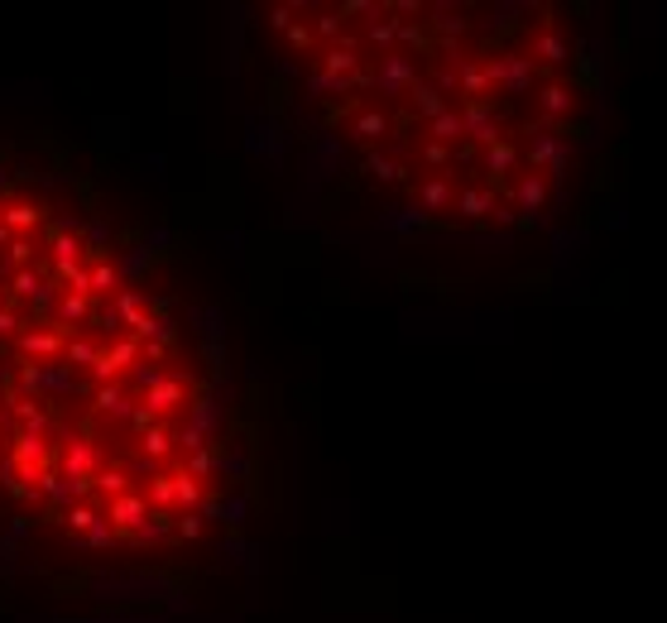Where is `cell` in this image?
<instances>
[{
	"label": "cell",
	"mask_w": 667,
	"mask_h": 623,
	"mask_svg": "<svg viewBox=\"0 0 667 623\" xmlns=\"http://www.w3.org/2000/svg\"><path fill=\"white\" fill-rule=\"evenodd\" d=\"M39 393H44V365L25 360V365H20V399H34V403H39Z\"/></svg>",
	"instance_id": "obj_37"
},
{
	"label": "cell",
	"mask_w": 667,
	"mask_h": 623,
	"mask_svg": "<svg viewBox=\"0 0 667 623\" xmlns=\"http://www.w3.org/2000/svg\"><path fill=\"white\" fill-rule=\"evenodd\" d=\"M337 15H380V5H370V0H346Z\"/></svg>",
	"instance_id": "obj_54"
},
{
	"label": "cell",
	"mask_w": 667,
	"mask_h": 623,
	"mask_svg": "<svg viewBox=\"0 0 667 623\" xmlns=\"http://www.w3.org/2000/svg\"><path fill=\"white\" fill-rule=\"evenodd\" d=\"M39 221H44V212L34 202H5V206H0V225H5L10 235H29Z\"/></svg>",
	"instance_id": "obj_18"
},
{
	"label": "cell",
	"mask_w": 667,
	"mask_h": 623,
	"mask_svg": "<svg viewBox=\"0 0 667 623\" xmlns=\"http://www.w3.org/2000/svg\"><path fill=\"white\" fill-rule=\"evenodd\" d=\"M91 523H97V508H91V504H72V508H63V527H68V533H87V527Z\"/></svg>",
	"instance_id": "obj_38"
},
{
	"label": "cell",
	"mask_w": 667,
	"mask_h": 623,
	"mask_svg": "<svg viewBox=\"0 0 667 623\" xmlns=\"http://www.w3.org/2000/svg\"><path fill=\"white\" fill-rule=\"evenodd\" d=\"M188 393H193V384L182 379V374H163V379L154 384V389H144V412H150L154 422H163L169 412H178L182 403H188Z\"/></svg>",
	"instance_id": "obj_6"
},
{
	"label": "cell",
	"mask_w": 667,
	"mask_h": 623,
	"mask_svg": "<svg viewBox=\"0 0 667 623\" xmlns=\"http://www.w3.org/2000/svg\"><path fill=\"white\" fill-rule=\"evenodd\" d=\"M0 244H10V231H5V225H0Z\"/></svg>",
	"instance_id": "obj_58"
},
{
	"label": "cell",
	"mask_w": 667,
	"mask_h": 623,
	"mask_svg": "<svg viewBox=\"0 0 667 623\" xmlns=\"http://www.w3.org/2000/svg\"><path fill=\"white\" fill-rule=\"evenodd\" d=\"M150 508H159V514L173 508V475H154L150 480Z\"/></svg>",
	"instance_id": "obj_40"
},
{
	"label": "cell",
	"mask_w": 667,
	"mask_h": 623,
	"mask_svg": "<svg viewBox=\"0 0 667 623\" xmlns=\"http://www.w3.org/2000/svg\"><path fill=\"white\" fill-rule=\"evenodd\" d=\"M365 173L375 178V182H403V173H409V168H403L399 159L380 154V149H370V154H365Z\"/></svg>",
	"instance_id": "obj_27"
},
{
	"label": "cell",
	"mask_w": 667,
	"mask_h": 623,
	"mask_svg": "<svg viewBox=\"0 0 667 623\" xmlns=\"http://www.w3.org/2000/svg\"><path fill=\"white\" fill-rule=\"evenodd\" d=\"M543 202H547V178H538V173H524L514 182V206L524 216H538L543 212Z\"/></svg>",
	"instance_id": "obj_17"
},
{
	"label": "cell",
	"mask_w": 667,
	"mask_h": 623,
	"mask_svg": "<svg viewBox=\"0 0 667 623\" xmlns=\"http://www.w3.org/2000/svg\"><path fill=\"white\" fill-rule=\"evenodd\" d=\"M428 15H433L428 25L442 34V39H456V34H466V29H471V20H466V15H461V10H452V5H433Z\"/></svg>",
	"instance_id": "obj_29"
},
{
	"label": "cell",
	"mask_w": 667,
	"mask_h": 623,
	"mask_svg": "<svg viewBox=\"0 0 667 623\" xmlns=\"http://www.w3.org/2000/svg\"><path fill=\"white\" fill-rule=\"evenodd\" d=\"M485 91H490V82H485L480 58H461L456 63V97L461 101H485Z\"/></svg>",
	"instance_id": "obj_16"
},
{
	"label": "cell",
	"mask_w": 667,
	"mask_h": 623,
	"mask_svg": "<svg viewBox=\"0 0 667 623\" xmlns=\"http://www.w3.org/2000/svg\"><path fill=\"white\" fill-rule=\"evenodd\" d=\"M150 514H154V508H150V499L130 489V494H120V499H110V504H106V514H101V518L110 523V533H130V537H135Z\"/></svg>",
	"instance_id": "obj_10"
},
{
	"label": "cell",
	"mask_w": 667,
	"mask_h": 623,
	"mask_svg": "<svg viewBox=\"0 0 667 623\" xmlns=\"http://www.w3.org/2000/svg\"><path fill=\"white\" fill-rule=\"evenodd\" d=\"M169 527H173V514H159V508H154V514L144 518V527L135 533V542H159L163 533H169Z\"/></svg>",
	"instance_id": "obj_41"
},
{
	"label": "cell",
	"mask_w": 667,
	"mask_h": 623,
	"mask_svg": "<svg viewBox=\"0 0 667 623\" xmlns=\"http://www.w3.org/2000/svg\"><path fill=\"white\" fill-rule=\"evenodd\" d=\"M91 412H97V418H130L135 403H130V393L120 384H97L91 389Z\"/></svg>",
	"instance_id": "obj_14"
},
{
	"label": "cell",
	"mask_w": 667,
	"mask_h": 623,
	"mask_svg": "<svg viewBox=\"0 0 667 623\" xmlns=\"http://www.w3.org/2000/svg\"><path fill=\"white\" fill-rule=\"evenodd\" d=\"M318 72H327V78H346V82H356V87H370V72L360 67V48L356 44H331L327 53H322V67Z\"/></svg>",
	"instance_id": "obj_11"
},
{
	"label": "cell",
	"mask_w": 667,
	"mask_h": 623,
	"mask_svg": "<svg viewBox=\"0 0 667 623\" xmlns=\"http://www.w3.org/2000/svg\"><path fill=\"white\" fill-rule=\"evenodd\" d=\"M528 173H538V178H547V182H558L562 173H567V159H571V144L562 140V135H547V125H538V130H528Z\"/></svg>",
	"instance_id": "obj_2"
},
{
	"label": "cell",
	"mask_w": 667,
	"mask_h": 623,
	"mask_svg": "<svg viewBox=\"0 0 667 623\" xmlns=\"http://www.w3.org/2000/svg\"><path fill=\"white\" fill-rule=\"evenodd\" d=\"M29 322H25V317L20 312H15V307H0V336H10V341H15V336H20Z\"/></svg>",
	"instance_id": "obj_46"
},
{
	"label": "cell",
	"mask_w": 667,
	"mask_h": 623,
	"mask_svg": "<svg viewBox=\"0 0 667 623\" xmlns=\"http://www.w3.org/2000/svg\"><path fill=\"white\" fill-rule=\"evenodd\" d=\"M538 110H543V125L571 120V110H577V91H571L567 82H547V87L538 91Z\"/></svg>",
	"instance_id": "obj_13"
},
{
	"label": "cell",
	"mask_w": 667,
	"mask_h": 623,
	"mask_svg": "<svg viewBox=\"0 0 667 623\" xmlns=\"http://www.w3.org/2000/svg\"><path fill=\"white\" fill-rule=\"evenodd\" d=\"M140 355H144V346L135 341V336H116L110 346L97 350L91 379H97V384H120V374H125V369H135V365H140Z\"/></svg>",
	"instance_id": "obj_3"
},
{
	"label": "cell",
	"mask_w": 667,
	"mask_h": 623,
	"mask_svg": "<svg viewBox=\"0 0 667 623\" xmlns=\"http://www.w3.org/2000/svg\"><path fill=\"white\" fill-rule=\"evenodd\" d=\"M15 302H48L53 297V288H44V283H39V274H34V269H15L10 274V288H5Z\"/></svg>",
	"instance_id": "obj_20"
},
{
	"label": "cell",
	"mask_w": 667,
	"mask_h": 623,
	"mask_svg": "<svg viewBox=\"0 0 667 623\" xmlns=\"http://www.w3.org/2000/svg\"><path fill=\"white\" fill-rule=\"evenodd\" d=\"M97 350H101V346H91V341H68V346H63V365L91 369V365H97Z\"/></svg>",
	"instance_id": "obj_39"
},
{
	"label": "cell",
	"mask_w": 667,
	"mask_h": 623,
	"mask_svg": "<svg viewBox=\"0 0 667 623\" xmlns=\"http://www.w3.org/2000/svg\"><path fill=\"white\" fill-rule=\"evenodd\" d=\"M518 163V149L509 144V140H495L490 149H485V173H495V178H505L509 168Z\"/></svg>",
	"instance_id": "obj_32"
},
{
	"label": "cell",
	"mask_w": 667,
	"mask_h": 623,
	"mask_svg": "<svg viewBox=\"0 0 667 623\" xmlns=\"http://www.w3.org/2000/svg\"><path fill=\"white\" fill-rule=\"evenodd\" d=\"M528 58H533V67H562V63H571V44L543 25L538 34H533V44H528Z\"/></svg>",
	"instance_id": "obj_12"
},
{
	"label": "cell",
	"mask_w": 667,
	"mask_h": 623,
	"mask_svg": "<svg viewBox=\"0 0 667 623\" xmlns=\"http://www.w3.org/2000/svg\"><path fill=\"white\" fill-rule=\"evenodd\" d=\"M212 465H216V456H212L207 446H202V451H188V475H193V480H207Z\"/></svg>",
	"instance_id": "obj_45"
},
{
	"label": "cell",
	"mask_w": 667,
	"mask_h": 623,
	"mask_svg": "<svg viewBox=\"0 0 667 623\" xmlns=\"http://www.w3.org/2000/svg\"><path fill=\"white\" fill-rule=\"evenodd\" d=\"M5 250H10V264H15V269H34V244H29L25 235H10Z\"/></svg>",
	"instance_id": "obj_42"
},
{
	"label": "cell",
	"mask_w": 667,
	"mask_h": 623,
	"mask_svg": "<svg viewBox=\"0 0 667 623\" xmlns=\"http://www.w3.org/2000/svg\"><path fill=\"white\" fill-rule=\"evenodd\" d=\"M312 97H350L356 91V82H346V78H327V72H312Z\"/></svg>",
	"instance_id": "obj_36"
},
{
	"label": "cell",
	"mask_w": 667,
	"mask_h": 623,
	"mask_svg": "<svg viewBox=\"0 0 667 623\" xmlns=\"http://www.w3.org/2000/svg\"><path fill=\"white\" fill-rule=\"evenodd\" d=\"M173 504H178V508H188V514L207 508V484L193 480L188 470H178V475H173Z\"/></svg>",
	"instance_id": "obj_21"
},
{
	"label": "cell",
	"mask_w": 667,
	"mask_h": 623,
	"mask_svg": "<svg viewBox=\"0 0 667 623\" xmlns=\"http://www.w3.org/2000/svg\"><path fill=\"white\" fill-rule=\"evenodd\" d=\"M63 346H68V336L58 327H25L20 336H15V350L25 355V360H63Z\"/></svg>",
	"instance_id": "obj_9"
},
{
	"label": "cell",
	"mask_w": 667,
	"mask_h": 623,
	"mask_svg": "<svg viewBox=\"0 0 667 623\" xmlns=\"http://www.w3.org/2000/svg\"><path fill=\"white\" fill-rule=\"evenodd\" d=\"M173 451V431L163 427V422H154L150 431L140 437V456H144V465H154V461H163Z\"/></svg>",
	"instance_id": "obj_25"
},
{
	"label": "cell",
	"mask_w": 667,
	"mask_h": 623,
	"mask_svg": "<svg viewBox=\"0 0 667 623\" xmlns=\"http://www.w3.org/2000/svg\"><path fill=\"white\" fill-rule=\"evenodd\" d=\"M428 135H433V144H456L461 140V116H456V110H442V116L437 120H428Z\"/></svg>",
	"instance_id": "obj_34"
},
{
	"label": "cell",
	"mask_w": 667,
	"mask_h": 623,
	"mask_svg": "<svg viewBox=\"0 0 667 623\" xmlns=\"http://www.w3.org/2000/svg\"><path fill=\"white\" fill-rule=\"evenodd\" d=\"M91 489H97V494H106V499L130 494V470H125V465H101L97 475H91Z\"/></svg>",
	"instance_id": "obj_22"
},
{
	"label": "cell",
	"mask_w": 667,
	"mask_h": 623,
	"mask_svg": "<svg viewBox=\"0 0 667 623\" xmlns=\"http://www.w3.org/2000/svg\"><path fill=\"white\" fill-rule=\"evenodd\" d=\"M110 307H116V317H120V331H135L144 322V307H140V293L135 288H120L116 297H110Z\"/></svg>",
	"instance_id": "obj_28"
},
{
	"label": "cell",
	"mask_w": 667,
	"mask_h": 623,
	"mask_svg": "<svg viewBox=\"0 0 667 623\" xmlns=\"http://www.w3.org/2000/svg\"><path fill=\"white\" fill-rule=\"evenodd\" d=\"M97 470H101V451H97V441H91V437L68 441V451H63V470H58L68 484L91 489V475H97Z\"/></svg>",
	"instance_id": "obj_8"
},
{
	"label": "cell",
	"mask_w": 667,
	"mask_h": 623,
	"mask_svg": "<svg viewBox=\"0 0 667 623\" xmlns=\"http://www.w3.org/2000/svg\"><path fill=\"white\" fill-rule=\"evenodd\" d=\"M44 389H48V393H68V389H72V374H68V369L44 365Z\"/></svg>",
	"instance_id": "obj_47"
},
{
	"label": "cell",
	"mask_w": 667,
	"mask_h": 623,
	"mask_svg": "<svg viewBox=\"0 0 667 623\" xmlns=\"http://www.w3.org/2000/svg\"><path fill=\"white\" fill-rule=\"evenodd\" d=\"M0 307H5V288H0Z\"/></svg>",
	"instance_id": "obj_59"
},
{
	"label": "cell",
	"mask_w": 667,
	"mask_h": 623,
	"mask_svg": "<svg viewBox=\"0 0 667 623\" xmlns=\"http://www.w3.org/2000/svg\"><path fill=\"white\" fill-rule=\"evenodd\" d=\"M0 187H5V168H0Z\"/></svg>",
	"instance_id": "obj_60"
},
{
	"label": "cell",
	"mask_w": 667,
	"mask_h": 623,
	"mask_svg": "<svg viewBox=\"0 0 667 623\" xmlns=\"http://www.w3.org/2000/svg\"><path fill=\"white\" fill-rule=\"evenodd\" d=\"M413 82H418V67H413V58H403V53H380V67L370 72V87H375L380 97H409Z\"/></svg>",
	"instance_id": "obj_5"
},
{
	"label": "cell",
	"mask_w": 667,
	"mask_h": 623,
	"mask_svg": "<svg viewBox=\"0 0 667 623\" xmlns=\"http://www.w3.org/2000/svg\"><path fill=\"white\" fill-rule=\"evenodd\" d=\"M318 34H322V39H337V34H341V15L337 10H322L318 15Z\"/></svg>",
	"instance_id": "obj_48"
},
{
	"label": "cell",
	"mask_w": 667,
	"mask_h": 623,
	"mask_svg": "<svg viewBox=\"0 0 667 623\" xmlns=\"http://www.w3.org/2000/svg\"><path fill=\"white\" fill-rule=\"evenodd\" d=\"M399 25H403V20H394L389 10H380L375 20L365 25V39H370V44H380V48H389V44L399 39Z\"/></svg>",
	"instance_id": "obj_33"
},
{
	"label": "cell",
	"mask_w": 667,
	"mask_h": 623,
	"mask_svg": "<svg viewBox=\"0 0 667 623\" xmlns=\"http://www.w3.org/2000/svg\"><path fill=\"white\" fill-rule=\"evenodd\" d=\"M456 116H461V140H471L480 149H490L495 140H505V120H499V110L490 101H466Z\"/></svg>",
	"instance_id": "obj_4"
},
{
	"label": "cell",
	"mask_w": 667,
	"mask_h": 623,
	"mask_svg": "<svg viewBox=\"0 0 667 623\" xmlns=\"http://www.w3.org/2000/svg\"><path fill=\"white\" fill-rule=\"evenodd\" d=\"M490 221H499V225H518V212H509V206H495V216Z\"/></svg>",
	"instance_id": "obj_57"
},
{
	"label": "cell",
	"mask_w": 667,
	"mask_h": 623,
	"mask_svg": "<svg viewBox=\"0 0 667 623\" xmlns=\"http://www.w3.org/2000/svg\"><path fill=\"white\" fill-rule=\"evenodd\" d=\"M384 135H389V116H384V110H365V116H356V140L375 144Z\"/></svg>",
	"instance_id": "obj_35"
},
{
	"label": "cell",
	"mask_w": 667,
	"mask_h": 623,
	"mask_svg": "<svg viewBox=\"0 0 667 623\" xmlns=\"http://www.w3.org/2000/svg\"><path fill=\"white\" fill-rule=\"evenodd\" d=\"M0 484H5V494H10V499H20V504H39V489H34L29 480H20V475H5Z\"/></svg>",
	"instance_id": "obj_43"
},
{
	"label": "cell",
	"mask_w": 667,
	"mask_h": 623,
	"mask_svg": "<svg viewBox=\"0 0 667 623\" xmlns=\"http://www.w3.org/2000/svg\"><path fill=\"white\" fill-rule=\"evenodd\" d=\"M110 537H116V533H110V523H106L101 514H97V523H91L87 533H82V542L91 546V552H101V546H110Z\"/></svg>",
	"instance_id": "obj_44"
},
{
	"label": "cell",
	"mask_w": 667,
	"mask_h": 623,
	"mask_svg": "<svg viewBox=\"0 0 667 623\" xmlns=\"http://www.w3.org/2000/svg\"><path fill=\"white\" fill-rule=\"evenodd\" d=\"M413 197H418V206H422V212H447L456 192H452V182H447V178H428V182H422Z\"/></svg>",
	"instance_id": "obj_24"
},
{
	"label": "cell",
	"mask_w": 667,
	"mask_h": 623,
	"mask_svg": "<svg viewBox=\"0 0 667 623\" xmlns=\"http://www.w3.org/2000/svg\"><path fill=\"white\" fill-rule=\"evenodd\" d=\"M48 461H53V451H48V441L39 437V431H20V437H15V446H10V470L20 480L34 484V475L48 470Z\"/></svg>",
	"instance_id": "obj_7"
},
{
	"label": "cell",
	"mask_w": 667,
	"mask_h": 623,
	"mask_svg": "<svg viewBox=\"0 0 667 623\" xmlns=\"http://www.w3.org/2000/svg\"><path fill=\"white\" fill-rule=\"evenodd\" d=\"M409 101H413V110H418L422 120H437L442 110H452V106H447V97H442V91H437L433 82H422V78L409 87Z\"/></svg>",
	"instance_id": "obj_19"
},
{
	"label": "cell",
	"mask_w": 667,
	"mask_h": 623,
	"mask_svg": "<svg viewBox=\"0 0 667 623\" xmlns=\"http://www.w3.org/2000/svg\"><path fill=\"white\" fill-rule=\"evenodd\" d=\"M173 527H178V537H188V542H193V537H202V518H197V514H188V518H178Z\"/></svg>",
	"instance_id": "obj_53"
},
{
	"label": "cell",
	"mask_w": 667,
	"mask_h": 623,
	"mask_svg": "<svg viewBox=\"0 0 667 623\" xmlns=\"http://www.w3.org/2000/svg\"><path fill=\"white\" fill-rule=\"evenodd\" d=\"M452 202H456V216L461 221H490L495 206H499V197L490 192V187H466V192L452 197Z\"/></svg>",
	"instance_id": "obj_15"
},
{
	"label": "cell",
	"mask_w": 667,
	"mask_h": 623,
	"mask_svg": "<svg viewBox=\"0 0 667 623\" xmlns=\"http://www.w3.org/2000/svg\"><path fill=\"white\" fill-rule=\"evenodd\" d=\"M284 34H288V44H293V48H307V44H312V29H307V25H298V20H293Z\"/></svg>",
	"instance_id": "obj_52"
},
{
	"label": "cell",
	"mask_w": 667,
	"mask_h": 623,
	"mask_svg": "<svg viewBox=\"0 0 667 623\" xmlns=\"http://www.w3.org/2000/svg\"><path fill=\"white\" fill-rule=\"evenodd\" d=\"M178 441H182V451H202V446H207V437H202V431H197V427H188V431H182V437H178Z\"/></svg>",
	"instance_id": "obj_56"
},
{
	"label": "cell",
	"mask_w": 667,
	"mask_h": 623,
	"mask_svg": "<svg viewBox=\"0 0 667 623\" xmlns=\"http://www.w3.org/2000/svg\"><path fill=\"white\" fill-rule=\"evenodd\" d=\"M422 159H428L433 168H447L452 163V149L447 144H428V149H422Z\"/></svg>",
	"instance_id": "obj_51"
},
{
	"label": "cell",
	"mask_w": 667,
	"mask_h": 623,
	"mask_svg": "<svg viewBox=\"0 0 667 623\" xmlns=\"http://www.w3.org/2000/svg\"><path fill=\"white\" fill-rule=\"evenodd\" d=\"M480 67H485V82L499 87L505 97H528L533 82H538V67H533L528 53H495V58H480Z\"/></svg>",
	"instance_id": "obj_1"
},
{
	"label": "cell",
	"mask_w": 667,
	"mask_h": 623,
	"mask_svg": "<svg viewBox=\"0 0 667 623\" xmlns=\"http://www.w3.org/2000/svg\"><path fill=\"white\" fill-rule=\"evenodd\" d=\"M91 302H97V297H82V293H63V297H58V331L78 327V322H87V317H91Z\"/></svg>",
	"instance_id": "obj_26"
},
{
	"label": "cell",
	"mask_w": 667,
	"mask_h": 623,
	"mask_svg": "<svg viewBox=\"0 0 667 623\" xmlns=\"http://www.w3.org/2000/svg\"><path fill=\"white\" fill-rule=\"evenodd\" d=\"M10 412L25 422V431H39V437L48 431V412H44L39 403H34V399H20V393H15V399H10Z\"/></svg>",
	"instance_id": "obj_31"
},
{
	"label": "cell",
	"mask_w": 667,
	"mask_h": 623,
	"mask_svg": "<svg viewBox=\"0 0 667 623\" xmlns=\"http://www.w3.org/2000/svg\"><path fill=\"white\" fill-rule=\"evenodd\" d=\"M87 278H91V297H101V293L116 297V293H120V269H116L110 259H97V264L87 269Z\"/></svg>",
	"instance_id": "obj_30"
},
{
	"label": "cell",
	"mask_w": 667,
	"mask_h": 623,
	"mask_svg": "<svg viewBox=\"0 0 667 623\" xmlns=\"http://www.w3.org/2000/svg\"><path fill=\"white\" fill-rule=\"evenodd\" d=\"M399 39L409 48H428V29H422V25H399Z\"/></svg>",
	"instance_id": "obj_49"
},
{
	"label": "cell",
	"mask_w": 667,
	"mask_h": 623,
	"mask_svg": "<svg viewBox=\"0 0 667 623\" xmlns=\"http://www.w3.org/2000/svg\"><path fill=\"white\" fill-rule=\"evenodd\" d=\"M130 427H135V437H144V431L154 427V418H150L144 408H135V412H130Z\"/></svg>",
	"instance_id": "obj_55"
},
{
	"label": "cell",
	"mask_w": 667,
	"mask_h": 623,
	"mask_svg": "<svg viewBox=\"0 0 667 623\" xmlns=\"http://www.w3.org/2000/svg\"><path fill=\"white\" fill-rule=\"evenodd\" d=\"M48 250H53V274L78 269V259L87 254V250H82V240H78V235H68V231H63V235H53V240H48Z\"/></svg>",
	"instance_id": "obj_23"
},
{
	"label": "cell",
	"mask_w": 667,
	"mask_h": 623,
	"mask_svg": "<svg viewBox=\"0 0 667 623\" xmlns=\"http://www.w3.org/2000/svg\"><path fill=\"white\" fill-rule=\"evenodd\" d=\"M293 15H298V5H274V10H269V29L284 34V29L293 25Z\"/></svg>",
	"instance_id": "obj_50"
}]
</instances>
